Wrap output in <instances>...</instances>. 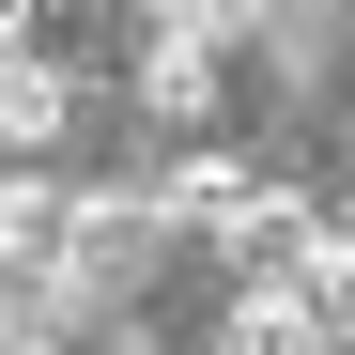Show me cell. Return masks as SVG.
<instances>
[{"mask_svg": "<svg viewBox=\"0 0 355 355\" xmlns=\"http://www.w3.org/2000/svg\"><path fill=\"white\" fill-rule=\"evenodd\" d=\"M16 340H31V293H16V278H0V355H16Z\"/></svg>", "mask_w": 355, "mask_h": 355, "instance_id": "5b68a950", "label": "cell"}, {"mask_svg": "<svg viewBox=\"0 0 355 355\" xmlns=\"http://www.w3.org/2000/svg\"><path fill=\"white\" fill-rule=\"evenodd\" d=\"M216 355H340V340L309 324V293H293V278H248V293H232V324H216Z\"/></svg>", "mask_w": 355, "mask_h": 355, "instance_id": "7a4b0ae2", "label": "cell"}, {"mask_svg": "<svg viewBox=\"0 0 355 355\" xmlns=\"http://www.w3.org/2000/svg\"><path fill=\"white\" fill-rule=\"evenodd\" d=\"M16 46H31V16H0V62H16Z\"/></svg>", "mask_w": 355, "mask_h": 355, "instance_id": "8992f818", "label": "cell"}, {"mask_svg": "<svg viewBox=\"0 0 355 355\" xmlns=\"http://www.w3.org/2000/svg\"><path fill=\"white\" fill-rule=\"evenodd\" d=\"M46 248H62V186H46V170H0V278H46Z\"/></svg>", "mask_w": 355, "mask_h": 355, "instance_id": "3957f363", "label": "cell"}, {"mask_svg": "<svg viewBox=\"0 0 355 355\" xmlns=\"http://www.w3.org/2000/svg\"><path fill=\"white\" fill-rule=\"evenodd\" d=\"M216 46H232L216 16H170L155 62H139V93H155V108H216Z\"/></svg>", "mask_w": 355, "mask_h": 355, "instance_id": "277c9868", "label": "cell"}, {"mask_svg": "<svg viewBox=\"0 0 355 355\" xmlns=\"http://www.w3.org/2000/svg\"><path fill=\"white\" fill-rule=\"evenodd\" d=\"M62 124H78V78L46 62V46H16V62H0V155H46Z\"/></svg>", "mask_w": 355, "mask_h": 355, "instance_id": "6da1fadb", "label": "cell"}]
</instances>
